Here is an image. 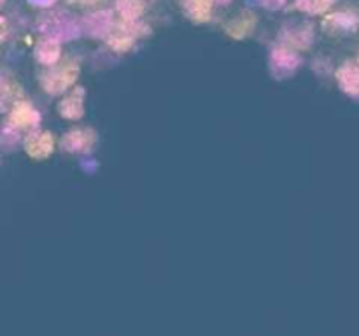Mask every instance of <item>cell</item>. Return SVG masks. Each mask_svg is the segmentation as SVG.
I'll return each instance as SVG.
<instances>
[{
  "label": "cell",
  "mask_w": 359,
  "mask_h": 336,
  "mask_svg": "<svg viewBox=\"0 0 359 336\" xmlns=\"http://www.w3.org/2000/svg\"><path fill=\"white\" fill-rule=\"evenodd\" d=\"M11 122H13L14 126H20V128L37 125L39 114L28 104H18L16 107H14L13 114H11Z\"/></svg>",
  "instance_id": "4fadbf2b"
},
{
  "label": "cell",
  "mask_w": 359,
  "mask_h": 336,
  "mask_svg": "<svg viewBox=\"0 0 359 336\" xmlns=\"http://www.w3.org/2000/svg\"><path fill=\"white\" fill-rule=\"evenodd\" d=\"M337 79L346 93L359 97V69L354 63H344L337 72Z\"/></svg>",
  "instance_id": "52a82bcc"
},
{
  "label": "cell",
  "mask_w": 359,
  "mask_h": 336,
  "mask_svg": "<svg viewBox=\"0 0 359 336\" xmlns=\"http://www.w3.org/2000/svg\"><path fill=\"white\" fill-rule=\"evenodd\" d=\"M255 16L249 13H244L242 16L235 18L233 21H230L226 27V31L235 38H242L244 35H248V31L255 27Z\"/></svg>",
  "instance_id": "9a60e30c"
},
{
  "label": "cell",
  "mask_w": 359,
  "mask_h": 336,
  "mask_svg": "<svg viewBox=\"0 0 359 336\" xmlns=\"http://www.w3.org/2000/svg\"><path fill=\"white\" fill-rule=\"evenodd\" d=\"M116 9L126 21L133 23L144 13V2L142 0H116Z\"/></svg>",
  "instance_id": "2e32d148"
},
{
  "label": "cell",
  "mask_w": 359,
  "mask_h": 336,
  "mask_svg": "<svg viewBox=\"0 0 359 336\" xmlns=\"http://www.w3.org/2000/svg\"><path fill=\"white\" fill-rule=\"evenodd\" d=\"M332 0H297V7L309 14H321L330 7Z\"/></svg>",
  "instance_id": "e0dca14e"
},
{
  "label": "cell",
  "mask_w": 359,
  "mask_h": 336,
  "mask_svg": "<svg viewBox=\"0 0 359 336\" xmlns=\"http://www.w3.org/2000/svg\"><path fill=\"white\" fill-rule=\"evenodd\" d=\"M69 2L81 4V6H83V4H95V2H97V0H69Z\"/></svg>",
  "instance_id": "44dd1931"
},
{
  "label": "cell",
  "mask_w": 359,
  "mask_h": 336,
  "mask_svg": "<svg viewBox=\"0 0 359 336\" xmlns=\"http://www.w3.org/2000/svg\"><path fill=\"white\" fill-rule=\"evenodd\" d=\"M91 142H93V133L90 130H72L62 139L63 149L72 150V153L88 149Z\"/></svg>",
  "instance_id": "9c48e42d"
},
{
  "label": "cell",
  "mask_w": 359,
  "mask_h": 336,
  "mask_svg": "<svg viewBox=\"0 0 359 336\" xmlns=\"http://www.w3.org/2000/svg\"><path fill=\"white\" fill-rule=\"evenodd\" d=\"M83 28L90 37H105L112 30V14L109 10H97L84 16Z\"/></svg>",
  "instance_id": "277c9868"
},
{
  "label": "cell",
  "mask_w": 359,
  "mask_h": 336,
  "mask_svg": "<svg viewBox=\"0 0 359 336\" xmlns=\"http://www.w3.org/2000/svg\"><path fill=\"white\" fill-rule=\"evenodd\" d=\"M35 56L44 65H53L60 58V44L55 38H44L35 46Z\"/></svg>",
  "instance_id": "7c38bea8"
},
{
  "label": "cell",
  "mask_w": 359,
  "mask_h": 336,
  "mask_svg": "<svg viewBox=\"0 0 359 336\" xmlns=\"http://www.w3.org/2000/svg\"><path fill=\"white\" fill-rule=\"evenodd\" d=\"M77 74H79V66L76 62H67L63 65H60L58 69H53L42 77V86L46 88V91L51 94H58L62 91H65L74 80L77 79Z\"/></svg>",
  "instance_id": "7a4b0ae2"
},
{
  "label": "cell",
  "mask_w": 359,
  "mask_h": 336,
  "mask_svg": "<svg viewBox=\"0 0 359 336\" xmlns=\"http://www.w3.org/2000/svg\"><path fill=\"white\" fill-rule=\"evenodd\" d=\"M300 56L286 48L273 49L272 55H270V69H272L273 76L279 77V79L291 76L300 66Z\"/></svg>",
  "instance_id": "3957f363"
},
{
  "label": "cell",
  "mask_w": 359,
  "mask_h": 336,
  "mask_svg": "<svg viewBox=\"0 0 359 336\" xmlns=\"http://www.w3.org/2000/svg\"><path fill=\"white\" fill-rule=\"evenodd\" d=\"M258 4L269 10H277L286 4V0H258Z\"/></svg>",
  "instance_id": "d6986e66"
},
{
  "label": "cell",
  "mask_w": 359,
  "mask_h": 336,
  "mask_svg": "<svg viewBox=\"0 0 359 336\" xmlns=\"http://www.w3.org/2000/svg\"><path fill=\"white\" fill-rule=\"evenodd\" d=\"M359 23L356 14L349 13H337L333 16H328L325 21V27L328 30H354V27Z\"/></svg>",
  "instance_id": "5bb4252c"
},
{
  "label": "cell",
  "mask_w": 359,
  "mask_h": 336,
  "mask_svg": "<svg viewBox=\"0 0 359 336\" xmlns=\"http://www.w3.org/2000/svg\"><path fill=\"white\" fill-rule=\"evenodd\" d=\"M30 4H34V6H39V7H49L55 4V0H28Z\"/></svg>",
  "instance_id": "ffe728a7"
},
{
  "label": "cell",
  "mask_w": 359,
  "mask_h": 336,
  "mask_svg": "<svg viewBox=\"0 0 359 336\" xmlns=\"http://www.w3.org/2000/svg\"><path fill=\"white\" fill-rule=\"evenodd\" d=\"M133 28L137 27L130 23V21L128 27L121 24V27L116 28V30L112 31L111 37H109V46L118 49V51H126V49H130V46L133 44V38H135L137 35V30H133Z\"/></svg>",
  "instance_id": "30bf717a"
},
{
  "label": "cell",
  "mask_w": 359,
  "mask_h": 336,
  "mask_svg": "<svg viewBox=\"0 0 359 336\" xmlns=\"http://www.w3.org/2000/svg\"><path fill=\"white\" fill-rule=\"evenodd\" d=\"M184 9L188 18H191L196 23H205L209 21L212 13V0H186Z\"/></svg>",
  "instance_id": "8fae6325"
},
{
  "label": "cell",
  "mask_w": 359,
  "mask_h": 336,
  "mask_svg": "<svg viewBox=\"0 0 359 336\" xmlns=\"http://www.w3.org/2000/svg\"><path fill=\"white\" fill-rule=\"evenodd\" d=\"M283 38L294 48H309L314 38V30H312V24L297 23L293 27L284 28Z\"/></svg>",
  "instance_id": "5b68a950"
},
{
  "label": "cell",
  "mask_w": 359,
  "mask_h": 336,
  "mask_svg": "<svg viewBox=\"0 0 359 336\" xmlns=\"http://www.w3.org/2000/svg\"><path fill=\"white\" fill-rule=\"evenodd\" d=\"M53 150V136L48 132L34 133L30 139L27 140V153L32 158H48Z\"/></svg>",
  "instance_id": "ba28073f"
},
{
  "label": "cell",
  "mask_w": 359,
  "mask_h": 336,
  "mask_svg": "<svg viewBox=\"0 0 359 336\" xmlns=\"http://www.w3.org/2000/svg\"><path fill=\"white\" fill-rule=\"evenodd\" d=\"M37 27L42 34L48 35L55 41H72L81 35V27L70 14L58 10V13H48L39 18Z\"/></svg>",
  "instance_id": "6da1fadb"
},
{
  "label": "cell",
  "mask_w": 359,
  "mask_h": 336,
  "mask_svg": "<svg viewBox=\"0 0 359 336\" xmlns=\"http://www.w3.org/2000/svg\"><path fill=\"white\" fill-rule=\"evenodd\" d=\"M217 2H221V4H230L231 0H217Z\"/></svg>",
  "instance_id": "7402d4cb"
},
{
  "label": "cell",
  "mask_w": 359,
  "mask_h": 336,
  "mask_svg": "<svg viewBox=\"0 0 359 336\" xmlns=\"http://www.w3.org/2000/svg\"><path fill=\"white\" fill-rule=\"evenodd\" d=\"M84 108V90L83 88H76L70 93V97L63 98L58 105V111L63 118L67 119H79L83 115Z\"/></svg>",
  "instance_id": "8992f818"
},
{
  "label": "cell",
  "mask_w": 359,
  "mask_h": 336,
  "mask_svg": "<svg viewBox=\"0 0 359 336\" xmlns=\"http://www.w3.org/2000/svg\"><path fill=\"white\" fill-rule=\"evenodd\" d=\"M16 142H18V133L14 132V128H11V126H6L2 133V144L4 146H9V144H14V146H16Z\"/></svg>",
  "instance_id": "ac0fdd59"
}]
</instances>
